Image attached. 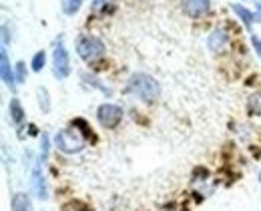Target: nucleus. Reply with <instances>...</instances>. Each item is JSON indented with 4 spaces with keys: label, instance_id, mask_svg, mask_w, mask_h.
<instances>
[{
    "label": "nucleus",
    "instance_id": "1",
    "mask_svg": "<svg viewBox=\"0 0 261 211\" xmlns=\"http://www.w3.org/2000/svg\"><path fill=\"white\" fill-rule=\"evenodd\" d=\"M127 91L133 93V95H137L139 99L151 103V101H155L159 97V83L153 76L145 74V72H137V74H133L129 78Z\"/></svg>",
    "mask_w": 261,
    "mask_h": 211
},
{
    "label": "nucleus",
    "instance_id": "2",
    "mask_svg": "<svg viewBox=\"0 0 261 211\" xmlns=\"http://www.w3.org/2000/svg\"><path fill=\"white\" fill-rule=\"evenodd\" d=\"M76 50H79V57L83 61L93 63V61H97L105 55V44L95 36H83L76 44Z\"/></svg>",
    "mask_w": 261,
    "mask_h": 211
},
{
    "label": "nucleus",
    "instance_id": "3",
    "mask_svg": "<svg viewBox=\"0 0 261 211\" xmlns=\"http://www.w3.org/2000/svg\"><path fill=\"white\" fill-rule=\"evenodd\" d=\"M55 143L63 153H79L85 147V139L76 129L74 131H70V129L59 131L57 137H55Z\"/></svg>",
    "mask_w": 261,
    "mask_h": 211
},
{
    "label": "nucleus",
    "instance_id": "4",
    "mask_svg": "<svg viewBox=\"0 0 261 211\" xmlns=\"http://www.w3.org/2000/svg\"><path fill=\"white\" fill-rule=\"evenodd\" d=\"M97 117H98V123L105 129H115L123 121V109L117 105H111V103H105V105L98 107Z\"/></svg>",
    "mask_w": 261,
    "mask_h": 211
},
{
    "label": "nucleus",
    "instance_id": "5",
    "mask_svg": "<svg viewBox=\"0 0 261 211\" xmlns=\"http://www.w3.org/2000/svg\"><path fill=\"white\" fill-rule=\"evenodd\" d=\"M53 72L57 78H66L70 72V61H68V52H66L65 44L59 40L53 52Z\"/></svg>",
    "mask_w": 261,
    "mask_h": 211
},
{
    "label": "nucleus",
    "instance_id": "6",
    "mask_svg": "<svg viewBox=\"0 0 261 211\" xmlns=\"http://www.w3.org/2000/svg\"><path fill=\"white\" fill-rule=\"evenodd\" d=\"M181 6L189 18H201L209 12L211 2L209 0H181Z\"/></svg>",
    "mask_w": 261,
    "mask_h": 211
},
{
    "label": "nucleus",
    "instance_id": "7",
    "mask_svg": "<svg viewBox=\"0 0 261 211\" xmlns=\"http://www.w3.org/2000/svg\"><path fill=\"white\" fill-rule=\"evenodd\" d=\"M0 72H2V81L10 87V89H14V76H12V70H10V63H8V55H6V50L2 48L0 50Z\"/></svg>",
    "mask_w": 261,
    "mask_h": 211
},
{
    "label": "nucleus",
    "instance_id": "8",
    "mask_svg": "<svg viewBox=\"0 0 261 211\" xmlns=\"http://www.w3.org/2000/svg\"><path fill=\"white\" fill-rule=\"evenodd\" d=\"M33 189H34V193H36V197L46 199V189H44V181H42V175H40V165H34Z\"/></svg>",
    "mask_w": 261,
    "mask_h": 211
},
{
    "label": "nucleus",
    "instance_id": "9",
    "mask_svg": "<svg viewBox=\"0 0 261 211\" xmlns=\"http://www.w3.org/2000/svg\"><path fill=\"white\" fill-rule=\"evenodd\" d=\"M12 211H33V203L27 193L12 195Z\"/></svg>",
    "mask_w": 261,
    "mask_h": 211
},
{
    "label": "nucleus",
    "instance_id": "10",
    "mask_svg": "<svg viewBox=\"0 0 261 211\" xmlns=\"http://www.w3.org/2000/svg\"><path fill=\"white\" fill-rule=\"evenodd\" d=\"M247 113L251 117H261V91L253 93L249 99H247Z\"/></svg>",
    "mask_w": 261,
    "mask_h": 211
},
{
    "label": "nucleus",
    "instance_id": "11",
    "mask_svg": "<svg viewBox=\"0 0 261 211\" xmlns=\"http://www.w3.org/2000/svg\"><path fill=\"white\" fill-rule=\"evenodd\" d=\"M231 8L241 16V20H243V24L247 27V29H251V24H253V20H255V16L251 14V10H247V8H243L241 4H231Z\"/></svg>",
    "mask_w": 261,
    "mask_h": 211
},
{
    "label": "nucleus",
    "instance_id": "12",
    "mask_svg": "<svg viewBox=\"0 0 261 211\" xmlns=\"http://www.w3.org/2000/svg\"><path fill=\"white\" fill-rule=\"evenodd\" d=\"M10 117H12V123H16V125H20L22 119H24V111H22L18 99H12L10 101Z\"/></svg>",
    "mask_w": 261,
    "mask_h": 211
},
{
    "label": "nucleus",
    "instance_id": "13",
    "mask_svg": "<svg viewBox=\"0 0 261 211\" xmlns=\"http://www.w3.org/2000/svg\"><path fill=\"white\" fill-rule=\"evenodd\" d=\"M225 44V33L223 31H215L213 35L209 36V48L211 50H219Z\"/></svg>",
    "mask_w": 261,
    "mask_h": 211
},
{
    "label": "nucleus",
    "instance_id": "14",
    "mask_svg": "<svg viewBox=\"0 0 261 211\" xmlns=\"http://www.w3.org/2000/svg\"><path fill=\"white\" fill-rule=\"evenodd\" d=\"M81 4H83V0H65L63 2V10L66 14H74L81 8Z\"/></svg>",
    "mask_w": 261,
    "mask_h": 211
},
{
    "label": "nucleus",
    "instance_id": "15",
    "mask_svg": "<svg viewBox=\"0 0 261 211\" xmlns=\"http://www.w3.org/2000/svg\"><path fill=\"white\" fill-rule=\"evenodd\" d=\"M38 97H40V107H42V111L46 113V111L50 109V103H48V93H46V89H38Z\"/></svg>",
    "mask_w": 261,
    "mask_h": 211
},
{
    "label": "nucleus",
    "instance_id": "16",
    "mask_svg": "<svg viewBox=\"0 0 261 211\" xmlns=\"http://www.w3.org/2000/svg\"><path fill=\"white\" fill-rule=\"evenodd\" d=\"M44 67V52H36L33 59V69L38 72V70Z\"/></svg>",
    "mask_w": 261,
    "mask_h": 211
},
{
    "label": "nucleus",
    "instance_id": "17",
    "mask_svg": "<svg viewBox=\"0 0 261 211\" xmlns=\"http://www.w3.org/2000/svg\"><path fill=\"white\" fill-rule=\"evenodd\" d=\"M24 76H27V72H24V63H18V67H16V78H18V83H22Z\"/></svg>",
    "mask_w": 261,
    "mask_h": 211
},
{
    "label": "nucleus",
    "instance_id": "18",
    "mask_svg": "<svg viewBox=\"0 0 261 211\" xmlns=\"http://www.w3.org/2000/svg\"><path fill=\"white\" fill-rule=\"evenodd\" d=\"M251 42H253V46H255V50H257V55H259V57H261V40H259V36L251 35Z\"/></svg>",
    "mask_w": 261,
    "mask_h": 211
},
{
    "label": "nucleus",
    "instance_id": "19",
    "mask_svg": "<svg viewBox=\"0 0 261 211\" xmlns=\"http://www.w3.org/2000/svg\"><path fill=\"white\" fill-rule=\"evenodd\" d=\"M255 20H261V2L257 4V12H255Z\"/></svg>",
    "mask_w": 261,
    "mask_h": 211
},
{
    "label": "nucleus",
    "instance_id": "20",
    "mask_svg": "<svg viewBox=\"0 0 261 211\" xmlns=\"http://www.w3.org/2000/svg\"><path fill=\"white\" fill-rule=\"evenodd\" d=\"M259 181H261V173H259Z\"/></svg>",
    "mask_w": 261,
    "mask_h": 211
}]
</instances>
